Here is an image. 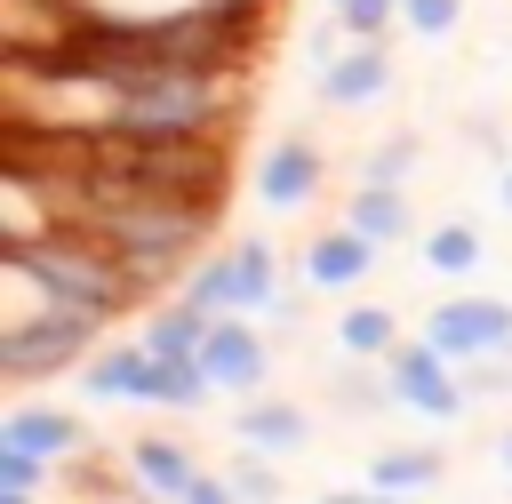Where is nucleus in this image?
Wrapping results in <instances>:
<instances>
[{
	"instance_id": "28",
	"label": "nucleus",
	"mask_w": 512,
	"mask_h": 504,
	"mask_svg": "<svg viewBox=\"0 0 512 504\" xmlns=\"http://www.w3.org/2000/svg\"><path fill=\"white\" fill-rule=\"evenodd\" d=\"M0 504H32V488H0Z\"/></svg>"
},
{
	"instance_id": "25",
	"label": "nucleus",
	"mask_w": 512,
	"mask_h": 504,
	"mask_svg": "<svg viewBox=\"0 0 512 504\" xmlns=\"http://www.w3.org/2000/svg\"><path fill=\"white\" fill-rule=\"evenodd\" d=\"M336 16L352 24V40H384V24H400V0H344Z\"/></svg>"
},
{
	"instance_id": "7",
	"label": "nucleus",
	"mask_w": 512,
	"mask_h": 504,
	"mask_svg": "<svg viewBox=\"0 0 512 504\" xmlns=\"http://www.w3.org/2000/svg\"><path fill=\"white\" fill-rule=\"evenodd\" d=\"M128 472L144 480L152 504H240L224 472H200V456L184 440H136L128 448Z\"/></svg>"
},
{
	"instance_id": "14",
	"label": "nucleus",
	"mask_w": 512,
	"mask_h": 504,
	"mask_svg": "<svg viewBox=\"0 0 512 504\" xmlns=\"http://www.w3.org/2000/svg\"><path fill=\"white\" fill-rule=\"evenodd\" d=\"M232 432H240V448L288 456V448H304V440H312V416H304L296 400H256V392H248V408L232 416Z\"/></svg>"
},
{
	"instance_id": "30",
	"label": "nucleus",
	"mask_w": 512,
	"mask_h": 504,
	"mask_svg": "<svg viewBox=\"0 0 512 504\" xmlns=\"http://www.w3.org/2000/svg\"><path fill=\"white\" fill-rule=\"evenodd\" d=\"M496 464H504V472H512V432H504V440H496Z\"/></svg>"
},
{
	"instance_id": "17",
	"label": "nucleus",
	"mask_w": 512,
	"mask_h": 504,
	"mask_svg": "<svg viewBox=\"0 0 512 504\" xmlns=\"http://www.w3.org/2000/svg\"><path fill=\"white\" fill-rule=\"evenodd\" d=\"M344 224H360L376 248H392V240H408V200H400V184H360L352 192V216Z\"/></svg>"
},
{
	"instance_id": "16",
	"label": "nucleus",
	"mask_w": 512,
	"mask_h": 504,
	"mask_svg": "<svg viewBox=\"0 0 512 504\" xmlns=\"http://www.w3.org/2000/svg\"><path fill=\"white\" fill-rule=\"evenodd\" d=\"M0 440H16V448H32V456H72L88 432H80V416H64V408H8V416H0Z\"/></svg>"
},
{
	"instance_id": "24",
	"label": "nucleus",
	"mask_w": 512,
	"mask_h": 504,
	"mask_svg": "<svg viewBox=\"0 0 512 504\" xmlns=\"http://www.w3.org/2000/svg\"><path fill=\"white\" fill-rule=\"evenodd\" d=\"M48 464H56V456H32V448L0 440V488H40V480H48Z\"/></svg>"
},
{
	"instance_id": "27",
	"label": "nucleus",
	"mask_w": 512,
	"mask_h": 504,
	"mask_svg": "<svg viewBox=\"0 0 512 504\" xmlns=\"http://www.w3.org/2000/svg\"><path fill=\"white\" fill-rule=\"evenodd\" d=\"M320 504H400V496H392V488H328Z\"/></svg>"
},
{
	"instance_id": "10",
	"label": "nucleus",
	"mask_w": 512,
	"mask_h": 504,
	"mask_svg": "<svg viewBox=\"0 0 512 504\" xmlns=\"http://www.w3.org/2000/svg\"><path fill=\"white\" fill-rule=\"evenodd\" d=\"M200 368L216 376V392H256L264 368H272V344H264V328L248 312H216V328L200 344Z\"/></svg>"
},
{
	"instance_id": "21",
	"label": "nucleus",
	"mask_w": 512,
	"mask_h": 504,
	"mask_svg": "<svg viewBox=\"0 0 512 504\" xmlns=\"http://www.w3.org/2000/svg\"><path fill=\"white\" fill-rule=\"evenodd\" d=\"M224 480H232V496H240V504H280V472H272V456H264V448H248Z\"/></svg>"
},
{
	"instance_id": "6",
	"label": "nucleus",
	"mask_w": 512,
	"mask_h": 504,
	"mask_svg": "<svg viewBox=\"0 0 512 504\" xmlns=\"http://www.w3.org/2000/svg\"><path fill=\"white\" fill-rule=\"evenodd\" d=\"M384 384H392V400L408 408V416H432V424H448V416H464V376H456V360L432 344V336H416V344H392L384 352Z\"/></svg>"
},
{
	"instance_id": "31",
	"label": "nucleus",
	"mask_w": 512,
	"mask_h": 504,
	"mask_svg": "<svg viewBox=\"0 0 512 504\" xmlns=\"http://www.w3.org/2000/svg\"><path fill=\"white\" fill-rule=\"evenodd\" d=\"M336 8H344V0H328V16H336Z\"/></svg>"
},
{
	"instance_id": "3",
	"label": "nucleus",
	"mask_w": 512,
	"mask_h": 504,
	"mask_svg": "<svg viewBox=\"0 0 512 504\" xmlns=\"http://www.w3.org/2000/svg\"><path fill=\"white\" fill-rule=\"evenodd\" d=\"M96 96H104V128H136V136H224L232 128L224 72L144 64V72L96 80Z\"/></svg>"
},
{
	"instance_id": "2",
	"label": "nucleus",
	"mask_w": 512,
	"mask_h": 504,
	"mask_svg": "<svg viewBox=\"0 0 512 504\" xmlns=\"http://www.w3.org/2000/svg\"><path fill=\"white\" fill-rule=\"evenodd\" d=\"M8 280H24L40 304H72L88 320H112V312L136 304V272L104 240H88L80 224H56L48 240L40 232H8Z\"/></svg>"
},
{
	"instance_id": "8",
	"label": "nucleus",
	"mask_w": 512,
	"mask_h": 504,
	"mask_svg": "<svg viewBox=\"0 0 512 504\" xmlns=\"http://www.w3.org/2000/svg\"><path fill=\"white\" fill-rule=\"evenodd\" d=\"M424 336L464 368V360H488V352H512V304L504 296H448L424 312Z\"/></svg>"
},
{
	"instance_id": "26",
	"label": "nucleus",
	"mask_w": 512,
	"mask_h": 504,
	"mask_svg": "<svg viewBox=\"0 0 512 504\" xmlns=\"http://www.w3.org/2000/svg\"><path fill=\"white\" fill-rule=\"evenodd\" d=\"M472 376H464V392H512V360L504 352H488V360H464Z\"/></svg>"
},
{
	"instance_id": "12",
	"label": "nucleus",
	"mask_w": 512,
	"mask_h": 504,
	"mask_svg": "<svg viewBox=\"0 0 512 504\" xmlns=\"http://www.w3.org/2000/svg\"><path fill=\"white\" fill-rule=\"evenodd\" d=\"M368 264H376V240H368L360 224H328V232H312V248H304V280H312V288H360Z\"/></svg>"
},
{
	"instance_id": "22",
	"label": "nucleus",
	"mask_w": 512,
	"mask_h": 504,
	"mask_svg": "<svg viewBox=\"0 0 512 504\" xmlns=\"http://www.w3.org/2000/svg\"><path fill=\"white\" fill-rule=\"evenodd\" d=\"M408 168H416V136H392L360 160V184H408Z\"/></svg>"
},
{
	"instance_id": "11",
	"label": "nucleus",
	"mask_w": 512,
	"mask_h": 504,
	"mask_svg": "<svg viewBox=\"0 0 512 504\" xmlns=\"http://www.w3.org/2000/svg\"><path fill=\"white\" fill-rule=\"evenodd\" d=\"M80 392H88V400H152V408H168V360H160L152 344L96 352V360L80 368Z\"/></svg>"
},
{
	"instance_id": "23",
	"label": "nucleus",
	"mask_w": 512,
	"mask_h": 504,
	"mask_svg": "<svg viewBox=\"0 0 512 504\" xmlns=\"http://www.w3.org/2000/svg\"><path fill=\"white\" fill-rule=\"evenodd\" d=\"M456 16H464V0H400V24H408L416 40H448Z\"/></svg>"
},
{
	"instance_id": "9",
	"label": "nucleus",
	"mask_w": 512,
	"mask_h": 504,
	"mask_svg": "<svg viewBox=\"0 0 512 504\" xmlns=\"http://www.w3.org/2000/svg\"><path fill=\"white\" fill-rule=\"evenodd\" d=\"M320 184H328V160H320V144H304V136H280L272 152H256V200H264L272 216H288V208H312V200H320Z\"/></svg>"
},
{
	"instance_id": "4",
	"label": "nucleus",
	"mask_w": 512,
	"mask_h": 504,
	"mask_svg": "<svg viewBox=\"0 0 512 504\" xmlns=\"http://www.w3.org/2000/svg\"><path fill=\"white\" fill-rule=\"evenodd\" d=\"M96 328H104V320H88V312H72V304H40V312H24V320L0 328V376H8V384L56 376V368H72V360L88 352Z\"/></svg>"
},
{
	"instance_id": "18",
	"label": "nucleus",
	"mask_w": 512,
	"mask_h": 504,
	"mask_svg": "<svg viewBox=\"0 0 512 504\" xmlns=\"http://www.w3.org/2000/svg\"><path fill=\"white\" fill-rule=\"evenodd\" d=\"M336 344H344V360H384V352L400 344V320H392L384 304H352V312L336 320Z\"/></svg>"
},
{
	"instance_id": "15",
	"label": "nucleus",
	"mask_w": 512,
	"mask_h": 504,
	"mask_svg": "<svg viewBox=\"0 0 512 504\" xmlns=\"http://www.w3.org/2000/svg\"><path fill=\"white\" fill-rule=\"evenodd\" d=\"M208 328H216V312H208L200 296H176V304H160V312H152V328H144V344H152L160 360H200V344H208Z\"/></svg>"
},
{
	"instance_id": "20",
	"label": "nucleus",
	"mask_w": 512,
	"mask_h": 504,
	"mask_svg": "<svg viewBox=\"0 0 512 504\" xmlns=\"http://www.w3.org/2000/svg\"><path fill=\"white\" fill-rule=\"evenodd\" d=\"M424 264H432L440 280L480 272V232H472V224H432V232H424Z\"/></svg>"
},
{
	"instance_id": "1",
	"label": "nucleus",
	"mask_w": 512,
	"mask_h": 504,
	"mask_svg": "<svg viewBox=\"0 0 512 504\" xmlns=\"http://www.w3.org/2000/svg\"><path fill=\"white\" fill-rule=\"evenodd\" d=\"M208 200H176V192H80L64 224H80L88 240H104L136 288H160L184 272V256L208 240Z\"/></svg>"
},
{
	"instance_id": "13",
	"label": "nucleus",
	"mask_w": 512,
	"mask_h": 504,
	"mask_svg": "<svg viewBox=\"0 0 512 504\" xmlns=\"http://www.w3.org/2000/svg\"><path fill=\"white\" fill-rule=\"evenodd\" d=\"M384 88H392V56H384V40H352V48L320 72V96H328V104H344V112L376 104Z\"/></svg>"
},
{
	"instance_id": "19",
	"label": "nucleus",
	"mask_w": 512,
	"mask_h": 504,
	"mask_svg": "<svg viewBox=\"0 0 512 504\" xmlns=\"http://www.w3.org/2000/svg\"><path fill=\"white\" fill-rule=\"evenodd\" d=\"M440 480V448H384L368 464V488H392V496H416Z\"/></svg>"
},
{
	"instance_id": "29",
	"label": "nucleus",
	"mask_w": 512,
	"mask_h": 504,
	"mask_svg": "<svg viewBox=\"0 0 512 504\" xmlns=\"http://www.w3.org/2000/svg\"><path fill=\"white\" fill-rule=\"evenodd\" d=\"M496 200H504V208H512V168H504V176H496Z\"/></svg>"
},
{
	"instance_id": "5",
	"label": "nucleus",
	"mask_w": 512,
	"mask_h": 504,
	"mask_svg": "<svg viewBox=\"0 0 512 504\" xmlns=\"http://www.w3.org/2000/svg\"><path fill=\"white\" fill-rule=\"evenodd\" d=\"M184 296H200L208 312H248V320H256V312L280 304V248H272V240H232L224 256L192 264Z\"/></svg>"
}]
</instances>
